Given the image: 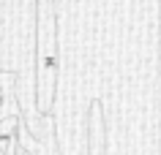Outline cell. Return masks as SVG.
I'll use <instances>...</instances> for the list:
<instances>
[{
	"label": "cell",
	"mask_w": 161,
	"mask_h": 155,
	"mask_svg": "<svg viewBox=\"0 0 161 155\" xmlns=\"http://www.w3.org/2000/svg\"><path fill=\"white\" fill-rule=\"evenodd\" d=\"M36 19H38V87H36V106L41 114L52 112L55 85L60 71L58 52V17L52 0H36Z\"/></svg>",
	"instance_id": "cell-1"
},
{
	"label": "cell",
	"mask_w": 161,
	"mask_h": 155,
	"mask_svg": "<svg viewBox=\"0 0 161 155\" xmlns=\"http://www.w3.org/2000/svg\"><path fill=\"white\" fill-rule=\"evenodd\" d=\"M19 122H22L19 112H6V117H0V155H14L19 139Z\"/></svg>",
	"instance_id": "cell-2"
},
{
	"label": "cell",
	"mask_w": 161,
	"mask_h": 155,
	"mask_svg": "<svg viewBox=\"0 0 161 155\" xmlns=\"http://www.w3.org/2000/svg\"><path fill=\"white\" fill-rule=\"evenodd\" d=\"M8 95H11V93H6V85L0 82V114L6 112V103H8Z\"/></svg>",
	"instance_id": "cell-3"
},
{
	"label": "cell",
	"mask_w": 161,
	"mask_h": 155,
	"mask_svg": "<svg viewBox=\"0 0 161 155\" xmlns=\"http://www.w3.org/2000/svg\"><path fill=\"white\" fill-rule=\"evenodd\" d=\"M96 3H107V0H96Z\"/></svg>",
	"instance_id": "cell-4"
}]
</instances>
